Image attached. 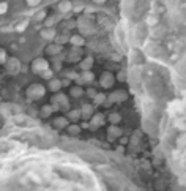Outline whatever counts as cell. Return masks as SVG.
Masks as SVG:
<instances>
[{"instance_id": "6da1fadb", "label": "cell", "mask_w": 186, "mask_h": 191, "mask_svg": "<svg viewBox=\"0 0 186 191\" xmlns=\"http://www.w3.org/2000/svg\"><path fill=\"white\" fill-rule=\"evenodd\" d=\"M47 62L44 60H35L33 62V71L35 73H41V71H47Z\"/></svg>"}, {"instance_id": "7a4b0ae2", "label": "cell", "mask_w": 186, "mask_h": 191, "mask_svg": "<svg viewBox=\"0 0 186 191\" xmlns=\"http://www.w3.org/2000/svg\"><path fill=\"white\" fill-rule=\"evenodd\" d=\"M71 43L82 46V44H84V38H82V36H73V38H71Z\"/></svg>"}, {"instance_id": "3957f363", "label": "cell", "mask_w": 186, "mask_h": 191, "mask_svg": "<svg viewBox=\"0 0 186 191\" xmlns=\"http://www.w3.org/2000/svg\"><path fill=\"white\" fill-rule=\"evenodd\" d=\"M79 117H80V111H71V112H70V119H71V120L76 122Z\"/></svg>"}, {"instance_id": "277c9868", "label": "cell", "mask_w": 186, "mask_h": 191, "mask_svg": "<svg viewBox=\"0 0 186 191\" xmlns=\"http://www.w3.org/2000/svg\"><path fill=\"white\" fill-rule=\"evenodd\" d=\"M71 95H73V97H80V95H82V88H80V87L71 88Z\"/></svg>"}, {"instance_id": "5b68a950", "label": "cell", "mask_w": 186, "mask_h": 191, "mask_svg": "<svg viewBox=\"0 0 186 191\" xmlns=\"http://www.w3.org/2000/svg\"><path fill=\"white\" fill-rule=\"evenodd\" d=\"M92 79H93V74H92V73L85 71L84 74H82V81H92Z\"/></svg>"}, {"instance_id": "8992f818", "label": "cell", "mask_w": 186, "mask_h": 191, "mask_svg": "<svg viewBox=\"0 0 186 191\" xmlns=\"http://www.w3.org/2000/svg\"><path fill=\"white\" fill-rule=\"evenodd\" d=\"M92 62H93V60L90 59V57H88V59H85V62L82 63V68H84V70H88V68L92 66Z\"/></svg>"}, {"instance_id": "52a82bcc", "label": "cell", "mask_w": 186, "mask_h": 191, "mask_svg": "<svg viewBox=\"0 0 186 191\" xmlns=\"http://www.w3.org/2000/svg\"><path fill=\"white\" fill-rule=\"evenodd\" d=\"M104 100H106V97H104V95H102V93H99V95H96V97H95V103H96V104L102 103Z\"/></svg>"}, {"instance_id": "ba28073f", "label": "cell", "mask_w": 186, "mask_h": 191, "mask_svg": "<svg viewBox=\"0 0 186 191\" xmlns=\"http://www.w3.org/2000/svg\"><path fill=\"white\" fill-rule=\"evenodd\" d=\"M82 112H84V115H85V119H87V115H90L92 114V107L87 104V106H84V109H82Z\"/></svg>"}, {"instance_id": "9c48e42d", "label": "cell", "mask_w": 186, "mask_h": 191, "mask_svg": "<svg viewBox=\"0 0 186 191\" xmlns=\"http://www.w3.org/2000/svg\"><path fill=\"white\" fill-rule=\"evenodd\" d=\"M60 85H61V82H58V81H52V82H51V88H52V90H58Z\"/></svg>"}, {"instance_id": "30bf717a", "label": "cell", "mask_w": 186, "mask_h": 191, "mask_svg": "<svg viewBox=\"0 0 186 191\" xmlns=\"http://www.w3.org/2000/svg\"><path fill=\"white\" fill-rule=\"evenodd\" d=\"M70 8H71L70 2H63V3H60V10H61V11H66V10H70Z\"/></svg>"}, {"instance_id": "8fae6325", "label": "cell", "mask_w": 186, "mask_h": 191, "mask_svg": "<svg viewBox=\"0 0 186 191\" xmlns=\"http://www.w3.org/2000/svg\"><path fill=\"white\" fill-rule=\"evenodd\" d=\"M79 126H76V125H73V126H70V133H71V134H77V133H79Z\"/></svg>"}, {"instance_id": "7c38bea8", "label": "cell", "mask_w": 186, "mask_h": 191, "mask_svg": "<svg viewBox=\"0 0 186 191\" xmlns=\"http://www.w3.org/2000/svg\"><path fill=\"white\" fill-rule=\"evenodd\" d=\"M120 120V115L118 114H114V115H111V122H118Z\"/></svg>"}, {"instance_id": "4fadbf2b", "label": "cell", "mask_w": 186, "mask_h": 191, "mask_svg": "<svg viewBox=\"0 0 186 191\" xmlns=\"http://www.w3.org/2000/svg\"><path fill=\"white\" fill-rule=\"evenodd\" d=\"M106 78H107V79H111L112 76H111V74H106ZM111 84H112V81H104V85H106V87H109Z\"/></svg>"}, {"instance_id": "5bb4252c", "label": "cell", "mask_w": 186, "mask_h": 191, "mask_svg": "<svg viewBox=\"0 0 186 191\" xmlns=\"http://www.w3.org/2000/svg\"><path fill=\"white\" fill-rule=\"evenodd\" d=\"M6 10V5L3 3V5H0V13H2V11H5Z\"/></svg>"}]
</instances>
